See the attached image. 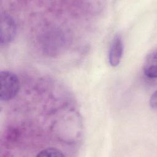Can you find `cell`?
<instances>
[{
    "instance_id": "cell-1",
    "label": "cell",
    "mask_w": 157,
    "mask_h": 157,
    "mask_svg": "<svg viewBox=\"0 0 157 157\" xmlns=\"http://www.w3.org/2000/svg\"><path fill=\"white\" fill-rule=\"evenodd\" d=\"M0 99L7 101L14 98L20 90V80L17 75L9 71L0 72Z\"/></svg>"
},
{
    "instance_id": "cell-2",
    "label": "cell",
    "mask_w": 157,
    "mask_h": 157,
    "mask_svg": "<svg viewBox=\"0 0 157 157\" xmlns=\"http://www.w3.org/2000/svg\"><path fill=\"white\" fill-rule=\"evenodd\" d=\"M17 33V25L13 17L6 12L1 13L0 44L1 45L10 43Z\"/></svg>"
},
{
    "instance_id": "cell-3",
    "label": "cell",
    "mask_w": 157,
    "mask_h": 157,
    "mask_svg": "<svg viewBox=\"0 0 157 157\" xmlns=\"http://www.w3.org/2000/svg\"><path fill=\"white\" fill-rule=\"evenodd\" d=\"M123 53V42L120 34H116L112 39L108 54L110 65L112 67L117 66L121 59Z\"/></svg>"
},
{
    "instance_id": "cell-4",
    "label": "cell",
    "mask_w": 157,
    "mask_h": 157,
    "mask_svg": "<svg viewBox=\"0 0 157 157\" xmlns=\"http://www.w3.org/2000/svg\"><path fill=\"white\" fill-rule=\"evenodd\" d=\"M144 74L150 79H155L157 75L156 71V50L149 53L145 59L143 66Z\"/></svg>"
},
{
    "instance_id": "cell-5",
    "label": "cell",
    "mask_w": 157,
    "mask_h": 157,
    "mask_svg": "<svg viewBox=\"0 0 157 157\" xmlns=\"http://www.w3.org/2000/svg\"><path fill=\"white\" fill-rule=\"evenodd\" d=\"M38 157H61L64 156L63 152L55 148H47L41 150L37 155Z\"/></svg>"
},
{
    "instance_id": "cell-6",
    "label": "cell",
    "mask_w": 157,
    "mask_h": 157,
    "mask_svg": "<svg viewBox=\"0 0 157 157\" xmlns=\"http://www.w3.org/2000/svg\"><path fill=\"white\" fill-rule=\"evenodd\" d=\"M150 105L151 108L156 109V93L155 91L151 96L150 99Z\"/></svg>"
}]
</instances>
